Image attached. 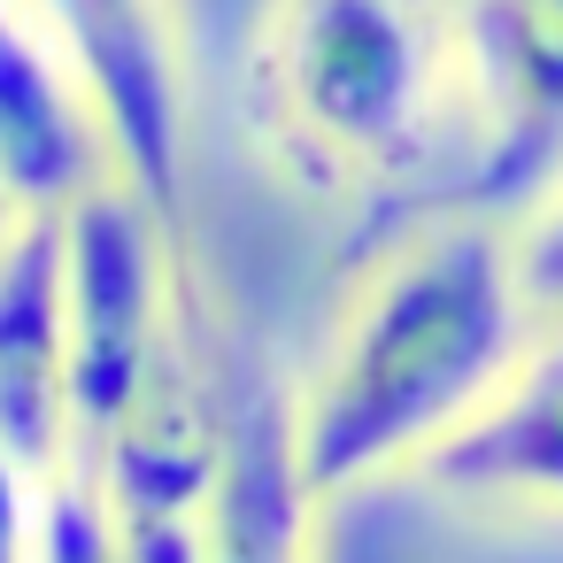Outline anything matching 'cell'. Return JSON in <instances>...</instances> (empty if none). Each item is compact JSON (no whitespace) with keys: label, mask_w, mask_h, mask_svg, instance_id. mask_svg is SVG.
I'll list each match as a JSON object with an SVG mask.
<instances>
[{"label":"cell","mask_w":563,"mask_h":563,"mask_svg":"<svg viewBox=\"0 0 563 563\" xmlns=\"http://www.w3.org/2000/svg\"><path fill=\"white\" fill-rule=\"evenodd\" d=\"M540 340L517 255L494 224H432L394 247L332 324L309 386L294 394L301 471L324 501L417 478Z\"/></svg>","instance_id":"6da1fadb"},{"label":"cell","mask_w":563,"mask_h":563,"mask_svg":"<svg viewBox=\"0 0 563 563\" xmlns=\"http://www.w3.org/2000/svg\"><path fill=\"white\" fill-rule=\"evenodd\" d=\"M440 40L417 0H286L278 109L332 170H417L440 140Z\"/></svg>","instance_id":"7a4b0ae2"},{"label":"cell","mask_w":563,"mask_h":563,"mask_svg":"<svg viewBox=\"0 0 563 563\" xmlns=\"http://www.w3.org/2000/svg\"><path fill=\"white\" fill-rule=\"evenodd\" d=\"M163 209L109 178L63 209V332H70V463H86L170 363L178 301L163 263Z\"/></svg>","instance_id":"3957f363"},{"label":"cell","mask_w":563,"mask_h":563,"mask_svg":"<svg viewBox=\"0 0 563 563\" xmlns=\"http://www.w3.org/2000/svg\"><path fill=\"white\" fill-rule=\"evenodd\" d=\"M40 32L93 93L117 170L155 209H170L186 117H178V55H170L163 0H40Z\"/></svg>","instance_id":"277c9868"},{"label":"cell","mask_w":563,"mask_h":563,"mask_svg":"<svg viewBox=\"0 0 563 563\" xmlns=\"http://www.w3.org/2000/svg\"><path fill=\"white\" fill-rule=\"evenodd\" d=\"M478 93L471 201H517L563 163V0H471L463 24Z\"/></svg>","instance_id":"5b68a950"},{"label":"cell","mask_w":563,"mask_h":563,"mask_svg":"<svg viewBox=\"0 0 563 563\" xmlns=\"http://www.w3.org/2000/svg\"><path fill=\"white\" fill-rule=\"evenodd\" d=\"M317 509L324 494L301 471L294 394L224 386V440L194 563H317Z\"/></svg>","instance_id":"8992f818"},{"label":"cell","mask_w":563,"mask_h":563,"mask_svg":"<svg viewBox=\"0 0 563 563\" xmlns=\"http://www.w3.org/2000/svg\"><path fill=\"white\" fill-rule=\"evenodd\" d=\"M417 486L471 509L563 517V324H540L494 401L417 463Z\"/></svg>","instance_id":"52a82bcc"},{"label":"cell","mask_w":563,"mask_h":563,"mask_svg":"<svg viewBox=\"0 0 563 563\" xmlns=\"http://www.w3.org/2000/svg\"><path fill=\"white\" fill-rule=\"evenodd\" d=\"M109 178L124 170L93 93L78 86V70L47 32L0 9V186L24 201V217H63Z\"/></svg>","instance_id":"ba28073f"},{"label":"cell","mask_w":563,"mask_h":563,"mask_svg":"<svg viewBox=\"0 0 563 563\" xmlns=\"http://www.w3.org/2000/svg\"><path fill=\"white\" fill-rule=\"evenodd\" d=\"M0 448L32 478L70 471V332L63 217H32L0 247Z\"/></svg>","instance_id":"9c48e42d"},{"label":"cell","mask_w":563,"mask_h":563,"mask_svg":"<svg viewBox=\"0 0 563 563\" xmlns=\"http://www.w3.org/2000/svg\"><path fill=\"white\" fill-rule=\"evenodd\" d=\"M32 563H124L117 555V532H109V509L93 494V478L70 463L40 486V540H32Z\"/></svg>","instance_id":"30bf717a"},{"label":"cell","mask_w":563,"mask_h":563,"mask_svg":"<svg viewBox=\"0 0 563 563\" xmlns=\"http://www.w3.org/2000/svg\"><path fill=\"white\" fill-rule=\"evenodd\" d=\"M509 255H517L525 301L540 309V324H563V186H548V194L532 201V217L517 224Z\"/></svg>","instance_id":"8fae6325"},{"label":"cell","mask_w":563,"mask_h":563,"mask_svg":"<svg viewBox=\"0 0 563 563\" xmlns=\"http://www.w3.org/2000/svg\"><path fill=\"white\" fill-rule=\"evenodd\" d=\"M40 486L9 448H0V563H32V540H40Z\"/></svg>","instance_id":"7c38bea8"},{"label":"cell","mask_w":563,"mask_h":563,"mask_svg":"<svg viewBox=\"0 0 563 563\" xmlns=\"http://www.w3.org/2000/svg\"><path fill=\"white\" fill-rule=\"evenodd\" d=\"M24 224H32V217H24V201H16L9 186H0V247H9V240H16Z\"/></svg>","instance_id":"4fadbf2b"}]
</instances>
